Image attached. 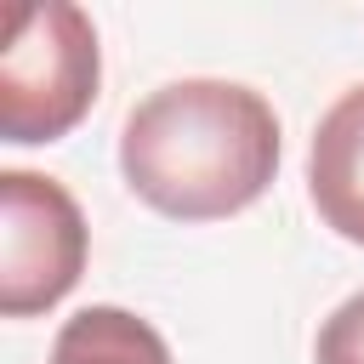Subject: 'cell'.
<instances>
[{
  "label": "cell",
  "instance_id": "6da1fadb",
  "mask_svg": "<svg viewBox=\"0 0 364 364\" xmlns=\"http://www.w3.org/2000/svg\"><path fill=\"white\" fill-rule=\"evenodd\" d=\"M279 171V114L239 80H171L148 91L119 131L125 188L171 222H222L250 210Z\"/></svg>",
  "mask_w": 364,
  "mask_h": 364
},
{
  "label": "cell",
  "instance_id": "7a4b0ae2",
  "mask_svg": "<svg viewBox=\"0 0 364 364\" xmlns=\"http://www.w3.org/2000/svg\"><path fill=\"white\" fill-rule=\"evenodd\" d=\"M97 28L68 0H28L6 11L0 46V136L57 142L97 102Z\"/></svg>",
  "mask_w": 364,
  "mask_h": 364
},
{
  "label": "cell",
  "instance_id": "3957f363",
  "mask_svg": "<svg viewBox=\"0 0 364 364\" xmlns=\"http://www.w3.org/2000/svg\"><path fill=\"white\" fill-rule=\"evenodd\" d=\"M91 228L80 199L40 171H0V313L34 318L85 273Z\"/></svg>",
  "mask_w": 364,
  "mask_h": 364
},
{
  "label": "cell",
  "instance_id": "277c9868",
  "mask_svg": "<svg viewBox=\"0 0 364 364\" xmlns=\"http://www.w3.org/2000/svg\"><path fill=\"white\" fill-rule=\"evenodd\" d=\"M307 193L330 233L364 245V80L324 108L307 148Z\"/></svg>",
  "mask_w": 364,
  "mask_h": 364
},
{
  "label": "cell",
  "instance_id": "5b68a950",
  "mask_svg": "<svg viewBox=\"0 0 364 364\" xmlns=\"http://www.w3.org/2000/svg\"><path fill=\"white\" fill-rule=\"evenodd\" d=\"M46 364H171V347L131 307L97 301V307H80L74 318H63Z\"/></svg>",
  "mask_w": 364,
  "mask_h": 364
},
{
  "label": "cell",
  "instance_id": "8992f818",
  "mask_svg": "<svg viewBox=\"0 0 364 364\" xmlns=\"http://www.w3.org/2000/svg\"><path fill=\"white\" fill-rule=\"evenodd\" d=\"M313 364H364V290L347 296L313 341Z\"/></svg>",
  "mask_w": 364,
  "mask_h": 364
}]
</instances>
